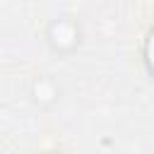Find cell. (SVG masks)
I'll return each mask as SVG.
<instances>
[{"instance_id":"1","label":"cell","mask_w":154,"mask_h":154,"mask_svg":"<svg viewBox=\"0 0 154 154\" xmlns=\"http://www.w3.org/2000/svg\"><path fill=\"white\" fill-rule=\"evenodd\" d=\"M75 26L70 24V22H58L55 26H53V41L58 43V46H70L72 41H75Z\"/></svg>"},{"instance_id":"2","label":"cell","mask_w":154,"mask_h":154,"mask_svg":"<svg viewBox=\"0 0 154 154\" xmlns=\"http://www.w3.org/2000/svg\"><path fill=\"white\" fill-rule=\"evenodd\" d=\"M147 65H149V70L154 72V31L149 34V41H147Z\"/></svg>"}]
</instances>
